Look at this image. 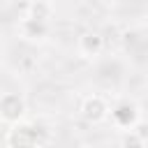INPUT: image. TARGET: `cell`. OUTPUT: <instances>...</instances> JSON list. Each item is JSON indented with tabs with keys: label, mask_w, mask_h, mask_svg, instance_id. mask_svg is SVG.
Listing matches in <instances>:
<instances>
[{
	"label": "cell",
	"mask_w": 148,
	"mask_h": 148,
	"mask_svg": "<svg viewBox=\"0 0 148 148\" xmlns=\"http://www.w3.org/2000/svg\"><path fill=\"white\" fill-rule=\"evenodd\" d=\"M25 116V99L18 92H2L0 97V120L2 123H21Z\"/></svg>",
	"instance_id": "1"
},
{
	"label": "cell",
	"mask_w": 148,
	"mask_h": 148,
	"mask_svg": "<svg viewBox=\"0 0 148 148\" xmlns=\"http://www.w3.org/2000/svg\"><path fill=\"white\" fill-rule=\"evenodd\" d=\"M42 143V139L37 136V130L32 125H23V123H14V127L9 130L5 146L7 148H25V146H37Z\"/></svg>",
	"instance_id": "2"
},
{
	"label": "cell",
	"mask_w": 148,
	"mask_h": 148,
	"mask_svg": "<svg viewBox=\"0 0 148 148\" xmlns=\"http://www.w3.org/2000/svg\"><path fill=\"white\" fill-rule=\"evenodd\" d=\"M81 113H83V118H86L88 123H102V120L106 118V113H109V106H106V102H104L99 95H90V97L83 99Z\"/></svg>",
	"instance_id": "3"
},
{
	"label": "cell",
	"mask_w": 148,
	"mask_h": 148,
	"mask_svg": "<svg viewBox=\"0 0 148 148\" xmlns=\"http://www.w3.org/2000/svg\"><path fill=\"white\" fill-rule=\"evenodd\" d=\"M104 51V37L99 32H83L79 37V53L83 58H95Z\"/></svg>",
	"instance_id": "4"
},
{
	"label": "cell",
	"mask_w": 148,
	"mask_h": 148,
	"mask_svg": "<svg viewBox=\"0 0 148 148\" xmlns=\"http://www.w3.org/2000/svg\"><path fill=\"white\" fill-rule=\"evenodd\" d=\"M113 120H116L120 127L132 130V127L136 125V120H139V106H136L134 102H123V104H118V106L113 109Z\"/></svg>",
	"instance_id": "5"
},
{
	"label": "cell",
	"mask_w": 148,
	"mask_h": 148,
	"mask_svg": "<svg viewBox=\"0 0 148 148\" xmlns=\"http://www.w3.org/2000/svg\"><path fill=\"white\" fill-rule=\"evenodd\" d=\"M49 35V25L46 21H35V18H23V37L37 42V39H44Z\"/></svg>",
	"instance_id": "6"
},
{
	"label": "cell",
	"mask_w": 148,
	"mask_h": 148,
	"mask_svg": "<svg viewBox=\"0 0 148 148\" xmlns=\"http://www.w3.org/2000/svg\"><path fill=\"white\" fill-rule=\"evenodd\" d=\"M51 14H53V9H51V5L46 0H35V2L28 5V16L25 18H35V21H46L49 23Z\"/></svg>",
	"instance_id": "7"
},
{
	"label": "cell",
	"mask_w": 148,
	"mask_h": 148,
	"mask_svg": "<svg viewBox=\"0 0 148 148\" xmlns=\"http://www.w3.org/2000/svg\"><path fill=\"white\" fill-rule=\"evenodd\" d=\"M120 146H146V139L141 136L139 130H130V132L120 139Z\"/></svg>",
	"instance_id": "8"
},
{
	"label": "cell",
	"mask_w": 148,
	"mask_h": 148,
	"mask_svg": "<svg viewBox=\"0 0 148 148\" xmlns=\"http://www.w3.org/2000/svg\"><path fill=\"white\" fill-rule=\"evenodd\" d=\"M97 2H102V5H113L116 0H97Z\"/></svg>",
	"instance_id": "9"
}]
</instances>
